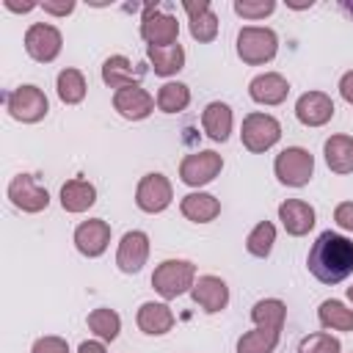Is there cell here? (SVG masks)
Returning <instances> with one entry per match:
<instances>
[{"instance_id":"obj_1","label":"cell","mask_w":353,"mask_h":353,"mask_svg":"<svg viewBox=\"0 0 353 353\" xmlns=\"http://www.w3.org/2000/svg\"><path fill=\"white\" fill-rule=\"evenodd\" d=\"M309 273L323 284H339L353 273V240L336 232H320L306 256Z\"/></svg>"},{"instance_id":"obj_2","label":"cell","mask_w":353,"mask_h":353,"mask_svg":"<svg viewBox=\"0 0 353 353\" xmlns=\"http://www.w3.org/2000/svg\"><path fill=\"white\" fill-rule=\"evenodd\" d=\"M196 284V265L190 259H163L152 273V287L163 301L190 292Z\"/></svg>"},{"instance_id":"obj_3","label":"cell","mask_w":353,"mask_h":353,"mask_svg":"<svg viewBox=\"0 0 353 353\" xmlns=\"http://www.w3.org/2000/svg\"><path fill=\"white\" fill-rule=\"evenodd\" d=\"M279 52V36L273 28L262 25H245L237 33V55L248 66H262L270 63Z\"/></svg>"},{"instance_id":"obj_4","label":"cell","mask_w":353,"mask_h":353,"mask_svg":"<svg viewBox=\"0 0 353 353\" xmlns=\"http://www.w3.org/2000/svg\"><path fill=\"white\" fill-rule=\"evenodd\" d=\"M273 174L287 188H303L309 185L314 174V154L303 146H287L273 160Z\"/></svg>"},{"instance_id":"obj_5","label":"cell","mask_w":353,"mask_h":353,"mask_svg":"<svg viewBox=\"0 0 353 353\" xmlns=\"http://www.w3.org/2000/svg\"><path fill=\"white\" fill-rule=\"evenodd\" d=\"M6 108H8L11 119H17L22 124H36L50 113V99L39 85L25 83L6 94Z\"/></svg>"},{"instance_id":"obj_6","label":"cell","mask_w":353,"mask_h":353,"mask_svg":"<svg viewBox=\"0 0 353 353\" xmlns=\"http://www.w3.org/2000/svg\"><path fill=\"white\" fill-rule=\"evenodd\" d=\"M279 138H281V124H279L276 116L254 110V113H248V116L243 119L240 141H243V146H245L251 154H262V152L273 149V146L279 143Z\"/></svg>"},{"instance_id":"obj_7","label":"cell","mask_w":353,"mask_h":353,"mask_svg":"<svg viewBox=\"0 0 353 353\" xmlns=\"http://www.w3.org/2000/svg\"><path fill=\"white\" fill-rule=\"evenodd\" d=\"M141 39L146 47H168L179 41V22L160 6H146L141 17Z\"/></svg>"},{"instance_id":"obj_8","label":"cell","mask_w":353,"mask_h":353,"mask_svg":"<svg viewBox=\"0 0 353 353\" xmlns=\"http://www.w3.org/2000/svg\"><path fill=\"white\" fill-rule=\"evenodd\" d=\"M223 171V157L212 149H201L193 154H185L179 163V179L188 188H204Z\"/></svg>"},{"instance_id":"obj_9","label":"cell","mask_w":353,"mask_h":353,"mask_svg":"<svg viewBox=\"0 0 353 353\" xmlns=\"http://www.w3.org/2000/svg\"><path fill=\"white\" fill-rule=\"evenodd\" d=\"M171 201H174V188H171V182H168L165 174L152 171V174L141 176V182L135 188V207L141 212L157 215V212L168 210Z\"/></svg>"},{"instance_id":"obj_10","label":"cell","mask_w":353,"mask_h":353,"mask_svg":"<svg viewBox=\"0 0 353 353\" xmlns=\"http://www.w3.org/2000/svg\"><path fill=\"white\" fill-rule=\"evenodd\" d=\"M6 193H8V201L19 212H28V215H36L50 207V193L44 185H39V179L33 174H17L8 182Z\"/></svg>"},{"instance_id":"obj_11","label":"cell","mask_w":353,"mask_h":353,"mask_svg":"<svg viewBox=\"0 0 353 353\" xmlns=\"http://www.w3.org/2000/svg\"><path fill=\"white\" fill-rule=\"evenodd\" d=\"M61 47H63V36L50 22H33L25 30V52L39 63H52L61 55Z\"/></svg>"},{"instance_id":"obj_12","label":"cell","mask_w":353,"mask_h":353,"mask_svg":"<svg viewBox=\"0 0 353 353\" xmlns=\"http://www.w3.org/2000/svg\"><path fill=\"white\" fill-rule=\"evenodd\" d=\"M149 259V234L141 232V229H132V232H124L121 240H119V248H116V265L121 273L132 276V273H141V268L146 265Z\"/></svg>"},{"instance_id":"obj_13","label":"cell","mask_w":353,"mask_h":353,"mask_svg":"<svg viewBox=\"0 0 353 353\" xmlns=\"http://www.w3.org/2000/svg\"><path fill=\"white\" fill-rule=\"evenodd\" d=\"M154 105H157V99L146 88H141V83L113 91V108L127 121H143V119H149L152 110H154Z\"/></svg>"},{"instance_id":"obj_14","label":"cell","mask_w":353,"mask_h":353,"mask_svg":"<svg viewBox=\"0 0 353 353\" xmlns=\"http://www.w3.org/2000/svg\"><path fill=\"white\" fill-rule=\"evenodd\" d=\"M110 234H113V232H110V223H108V221H102V218H88V221L77 223V229H74V248H77L83 256L97 259V256H102V254L108 251Z\"/></svg>"},{"instance_id":"obj_15","label":"cell","mask_w":353,"mask_h":353,"mask_svg":"<svg viewBox=\"0 0 353 353\" xmlns=\"http://www.w3.org/2000/svg\"><path fill=\"white\" fill-rule=\"evenodd\" d=\"M190 298H193V303L201 312L218 314V312H223L229 306V287H226V281L221 276L207 273V276H199L196 279V284L190 290Z\"/></svg>"},{"instance_id":"obj_16","label":"cell","mask_w":353,"mask_h":353,"mask_svg":"<svg viewBox=\"0 0 353 353\" xmlns=\"http://www.w3.org/2000/svg\"><path fill=\"white\" fill-rule=\"evenodd\" d=\"M334 113H336L334 99L325 91H306L295 102V119L303 127H323L334 119Z\"/></svg>"},{"instance_id":"obj_17","label":"cell","mask_w":353,"mask_h":353,"mask_svg":"<svg viewBox=\"0 0 353 353\" xmlns=\"http://www.w3.org/2000/svg\"><path fill=\"white\" fill-rule=\"evenodd\" d=\"M182 8L188 14V30L196 41L210 44L218 36V14L212 11L210 0H182Z\"/></svg>"},{"instance_id":"obj_18","label":"cell","mask_w":353,"mask_h":353,"mask_svg":"<svg viewBox=\"0 0 353 353\" xmlns=\"http://www.w3.org/2000/svg\"><path fill=\"white\" fill-rule=\"evenodd\" d=\"M314 218H317L314 207L303 199H287V201L279 204V221H281L284 232L292 234V237L309 234L314 229Z\"/></svg>"},{"instance_id":"obj_19","label":"cell","mask_w":353,"mask_h":353,"mask_svg":"<svg viewBox=\"0 0 353 353\" xmlns=\"http://www.w3.org/2000/svg\"><path fill=\"white\" fill-rule=\"evenodd\" d=\"M290 94V80L279 72H262L248 83V97L259 105H281Z\"/></svg>"},{"instance_id":"obj_20","label":"cell","mask_w":353,"mask_h":353,"mask_svg":"<svg viewBox=\"0 0 353 353\" xmlns=\"http://www.w3.org/2000/svg\"><path fill=\"white\" fill-rule=\"evenodd\" d=\"M135 323L138 328L146 334V336H163L174 328V312L168 303L163 301H146L138 306V314H135Z\"/></svg>"},{"instance_id":"obj_21","label":"cell","mask_w":353,"mask_h":353,"mask_svg":"<svg viewBox=\"0 0 353 353\" xmlns=\"http://www.w3.org/2000/svg\"><path fill=\"white\" fill-rule=\"evenodd\" d=\"M94 204H97V188L88 179L74 176V179H69V182L61 185V207L66 212L77 215V212L91 210Z\"/></svg>"},{"instance_id":"obj_22","label":"cell","mask_w":353,"mask_h":353,"mask_svg":"<svg viewBox=\"0 0 353 353\" xmlns=\"http://www.w3.org/2000/svg\"><path fill=\"white\" fill-rule=\"evenodd\" d=\"M232 124H234V116H232V108L226 102H210L201 110V127H204L207 138H212L215 143H226L229 141Z\"/></svg>"},{"instance_id":"obj_23","label":"cell","mask_w":353,"mask_h":353,"mask_svg":"<svg viewBox=\"0 0 353 353\" xmlns=\"http://www.w3.org/2000/svg\"><path fill=\"white\" fill-rule=\"evenodd\" d=\"M179 212L193 221V223H210L221 215V201L212 196V193H204V190H193L188 196H182L179 201Z\"/></svg>"},{"instance_id":"obj_24","label":"cell","mask_w":353,"mask_h":353,"mask_svg":"<svg viewBox=\"0 0 353 353\" xmlns=\"http://www.w3.org/2000/svg\"><path fill=\"white\" fill-rule=\"evenodd\" d=\"M323 157H325V165L334 174H353V138L345 135V132L325 138Z\"/></svg>"},{"instance_id":"obj_25","label":"cell","mask_w":353,"mask_h":353,"mask_svg":"<svg viewBox=\"0 0 353 353\" xmlns=\"http://www.w3.org/2000/svg\"><path fill=\"white\" fill-rule=\"evenodd\" d=\"M146 58L157 77H174L185 69V50L179 41L168 47H146Z\"/></svg>"},{"instance_id":"obj_26","label":"cell","mask_w":353,"mask_h":353,"mask_svg":"<svg viewBox=\"0 0 353 353\" xmlns=\"http://www.w3.org/2000/svg\"><path fill=\"white\" fill-rule=\"evenodd\" d=\"M251 320L256 328H270L281 334L284 320H287V303L279 298H262L251 306Z\"/></svg>"},{"instance_id":"obj_27","label":"cell","mask_w":353,"mask_h":353,"mask_svg":"<svg viewBox=\"0 0 353 353\" xmlns=\"http://www.w3.org/2000/svg\"><path fill=\"white\" fill-rule=\"evenodd\" d=\"M55 91H58V99H61L63 105H77V102L85 99L88 83H85V77H83L80 69L66 66V69H61L58 77H55Z\"/></svg>"},{"instance_id":"obj_28","label":"cell","mask_w":353,"mask_h":353,"mask_svg":"<svg viewBox=\"0 0 353 353\" xmlns=\"http://www.w3.org/2000/svg\"><path fill=\"white\" fill-rule=\"evenodd\" d=\"M102 83H105L108 88H113V91L127 88V85H138V77H135V72H132L130 58H124V55H110V58H105V63H102Z\"/></svg>"},{"instance_id":"obj_29","label":"cell","mask_w":353,"mask_h":353,"mask_svg":"<svg viewBox=\"0 0 353 353\" xmlns=\"http://www.w3.org/2000/svg\"><path fill=\"white\" fill-rule=\"evenodd\" d=\"M317 320L325 331H353V309H347L336 298H328V301L320 303Z\"/></svg>"},{"instance_id":"obj_30","label":"cell","mask_w":353,"mask_h":353,"mask_svg":"<svg viewBox=\"0 0 353 353\" xmlns=\"http://www.w3.org/2000/svg\"><path fill=\"white\" fill-rule=\"evenodd\" d=\"M85 323H88V331H91L97 339H102V342H113V339L119 336V331H121V317H119V312H116V309H108V306H99V309L88 312Z\"/></svg>"},{"instance_id":"obj_31","label":"cell","mask_w":353,"mask_h":353,"mask_svg":"<svg viewBox=\"0 0 353 353\" xmlns=\"http://www.w3.org/2000/svg\"><path fill=\"white\" fill-rule=\"evenodd\" d=\"M157 108L163 113H182L188 105H190V88L179 80H168L157 88Z\"/></svg>"},{"instance_id":"obj_32","label":"cell","mask_w":353,"mask_h":353,"mask_svg":"<svg viewBox=\"0 0 353 353\" xmlns=\"http://www.w3.org/2000/svg\"><path fill=\"white\" fill-rule=\"evenodd\" d=\"M273 243H276V226L270 221H259L245 237V251L256 259H268L273 251Z\"/></svg>"},{"instance_id":"obj_33","label":"cell","mask_w":353,"mask_h":353,"mask_svg":"<svg viewBox=\"0 0 353 353\" xmlns=\"http://www.w3.org/2000/svg\"><path fill=\"white\" fill-rule=\"evenodd\" d=\"M279 331H270V328H254V331H245L240 339H237V353H273L279 347Z\"/></svg>"},{"instance_id":"obj_34","label":"cell","mask_w":353,"mask_h":353,"mask_svg":"<svg viewBox=\"0 0 353 353\" xmlns=\"http://www.w3.org/2000/svg\"><path fill=\"white\" fill-rule=\"evenodd\" d=\"M339 350H342L339 339L331 336V334H325V331L309 334V336H303L301 345H298V353H339Z\"/></svg>"},{"instance_id":"obj_35","label":"cell","mask_w":353,"mask_h":353,"mask_svg":"<svg viewBox=\"0 0 353 353\" xmlns=\"http://www.w3.org/2000/svg\"><path fill=\"white\" fill-rule=\"evenodd\" d=\"M232 8L243 19H265L276 11V0H234Z\"/></svg>"},{"instance_id":"obj_36","label":"cell","mask_w":353,"mask_h":353,"mask_svg":"<svg viewBox=\"0 0 353 353\" xmlns=\"http://www.w3.org/2000/svg\"><path fill=\"white\" fill-rule=\"evenodd\" d=\"M30 353H72L69 342L63 336H39L30 347Z\"/></svg>"},{"instance_id":"obj_37","label":"cell","mask_w":353,"mask_h":353,"mask_svg":"<svg viewBox=\"0 0 353 353\" xmlns=\"http://www.w3.org/2000/svg\"><path fill=\"white\" fill-rule=\"evenodd\" d=\"M334 221L336 226H342L345 232H353V201H342L334 207Z\"/></svg>"},{"instance_id":"obj_38","label":"cell","mask_w":353,"mask_h":353,"mask_svg":"<svg viewBox=\"0 0 353 353\" xmlns=\"http://www.w3.org/2000/svg\"><path fill=\"white\" fill-rule=\"evenodd\" d=\"M39 8H41L44 14H52V17H69V14L74 11V0H61V3L47 0V3H41Z\"/></svg>"},{"instance_id":"obj_39","label":"cell","mask_w":353,"mask_h":353,"mask_svg":"<svg viewBox=\"0 0 353 353\" xmlns=\"http://www.w3.org/2000/svg\"><path fill=\"white\" fill-rule=\"evenodd\" d=\"M339 94H342V99L347 105H353V69L339 77Z\"/></svg>"},{"instance_id":"obj_40","label":"cell","mask_w":353,"mask_h":353,"mask_svg":"<svg viewBox=\"0 0 353 353\" xmlns=\"http://www.w3.org/2000/svg\"><path fill=\"white\" fill-rule=\"evenodd\" d=\"M77 353H108V347L102 339H85V342H80Z\"/></svg>"},{"instance_id":"obj_41","label":"cell","mask_w":353,"mask_h":353,"mask_svg":"<svg viewBox=\"0 0 353 353\" xmlns=\"http://www.w3.org/2000/svg\"><path fill=\"white\" fill-rule=\"evenodd\" d=\"M8 11H17V14H28V11H33L36 8V3H22V6H17V3H11V0H6L3 3Z\"/></svg>"},{"instance_id":"obj_42","label":"cell","mask_w":353,"mask_h":353,"mask_svg":"<svg viewBox=\"0 0 353 353\" xmlns=\"http://www.w3.org/2000/svg\"><path fill=\"white\" fill-rule=\"evenodd\" d=\"M347 301H350V306H353V284L347 287Z\"/></svg>"}]
</instances>
